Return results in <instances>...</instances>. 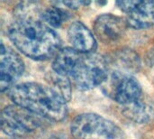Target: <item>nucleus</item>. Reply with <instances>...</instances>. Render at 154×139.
<instances>
[{
	"mask_svg": "<svg viewBox=\"0 0 154 139\" xmlns=\"http://www.w3.org/2000/svg\"><path fill=\"white\" fill-rule=\"evenodd\" d=\"M52 70L71 79L74 85L81 90L103 84L109 73L107 62L101 55L83 53L73 48H64L56 54Z\"/></svg>",
	"mask_w": 154,
	"mask_h": 139,
	"instance_id": "f257e3e1",
	"label": "nucleus"
},
{
	"mask_svg": "<svg viewBox=\"0 0 154 139\" xmlns=\"http://www.w3.org/2000/svg\"><path fill=\"white\" fill-rule=\"evenodd\" d=\"M23 62L20 56L1 43L0 56V90L4 92L12 89L14 83L23 75Z\"/></svg>",
	"mask_w": 154,
	"mask_h": 139,
	"instance_id": "6e6552de",
	"label": "nucleus"
},
{
	"mask_svg": "<svg viewBox=\"0 0 154 139\" xmlns=\"http://www.w3.org/2000/svg\"><path fill=\"white\" fill-rule=\"evenodd\" d=\"M74 139H120L121 129L112 121L93 113L79 115L71 123Z\"/></svg>",
	"mask_w": 154,
	"mask_h": 139,
	"instance_id": "20e7f679",
	"label": "nucleus"
},
{
	"mask_svg": "<svg viewBox=\"0 0 154 139\" xmlns=\"http://www.w3.org/2000/svg\"><path fill=\"white\" fill-rule=\"evenodd\" d=\"M8 96L15 105L49 120L61 121L68 113L66 101L51 88L26 82L14 86Z\"/></svg>",
	"mask_w": 154,
	"mask_h": 139,
	"instance_id": "7ed1b4c3",
	"label": "nucleus"
},
{
	"mask_svg": "<svg viewBox=\"0 0 154 139\" xmlns=\"http://www.w3.org/2000/svg\"><path fill=\"white\" fill-rule=\"evenodd\" d=\"M103 85L106 93L123 107L134 102L143 96L140 83L128 72L116 71L108 73Z\"/></svg>",
	"mask_w": 154,
	"mask_h": 139,
	"instance_id": "423d86ee",
	"label": "nucleus"
},
{
	"mask_svg": "<svg viewBox=\"0 0 154 139\" xmlns=\"http://www.w3.org/2000/svg\"><path fill=\"white\" fill-rule=\"evenodd\" d=\"M8 36L19 51L34 60H47L60 52L59 35L37 18H17L10 25Z\"/></svg>",
	"mask_w": 154,
	"mask_h": 139,
	"instance_id": "f03ea898",
	"label": "nucleus"
},
{
	"mask_svg": "<svg viewBox=\"0 0 154 139\" xmlns=\"http://www.w3.org/2000/svg\"><path fill=\"white\" fill-rule=\"evenodd\" d=\"M41 17L48 26L60 27L69 18V14L65 10L60 7L51 6L45 9L42 13Z\"/></svg>",
	"mask_w": 154,
	"mask_h": 139,
	"instance_id": "ddd939ff",
	"label": "nucleus"
},
{
	"mask_svg": "<svg viewBox=\"0 0 154 139\" xmlns=\"http://www.w3.org/2000/svg\"><path fill=\"white\" fill-rule=\"evenodd\" d=\"M124 115L136 123H148L154 118L153 102L142 96L134 102L124 106Z\"/></svg>",
	"mask_w": 154,
	"mask_h": 139,
	"instance_id": "9b49d317",
	"label": "nucleus"
},
{
	"mask_svg": "<svg viewBox=\"0 0 154 139\" xmlns=\"http://www.w3.org/2000/svg\"><path fill=\"white\" fill-rule=\"evenodd\" d=\"M68 37L73 49L83 53L93 52L97 48V42L93 33L81 22H74L68 30Z\"/></svg>",
	"mask_w": 154,
	"mask_h": 139,
	"instance_id": "9d476101",
	"label": "nucleus"
},
{
	"mask_svg": "<svg viewBox=\"0 0 154 139\" xmlns=\"http://www.w3.org/2000/svg\"><path fill=\"white\" fill-rule=\"evenodd\" d=\"M7 139H13V138H7Z\"/></svg>",
	"mask_w": 154,
	"mask_h": 139,
	"instance_id": "f3484780",
	"label": "nucleus"
},
{
	"mask_svg": "<svg viewBox=\"0 0 154 139\" xmlns=\"http://www.w3.org/2000/svg\"><path fill=\"white\" fill-rule=\"evenodd\" d=\"M42 119L43 118L14 104L3 109L1 128L5 135L17 137L41 128L43 123Z\"/></svg>",
	"mask_w": 154,
	"mask_h": 139,
	"instance_id": "39448f33",
	"label": "nucleus"
},
{
	"mask_svg": "<svg viewBox=\"0 0 154 139\" xmlns=\"http://www.w3.org/2000/svg\"><path fill=\"white\" fill-rule=\"evenodd\" d=\"M118 6L125 12L127 25L145 29L154 25V1H119Z\"/></svg>",
	"mask_w": 154,
	"mask_h": 139,
	"instance_id": "0eeeda50",
	"label": "nucleus"
},
{
	"mask_svg": "<svg viewBox=\"0 0 154 139\" xmlns=\"http://www.w3.org/2000/svg\"><path fill=\"white\" fill-rule=\"evenodd\" d=\"M48 139H66L64 137L62 136H60V135H53L51 137H50Z\"/></svg>",
	"mask_w": 154,
	"mask_h": 139,
	"instance_id": "dca6fc26",
	"label": "nucleus"
},
{
	"mask_svg": "<svg viewBox=\"0 0 154 139\" xmlns=\"http://www.w3.org/2000/svg\"><path fill=\"white\" fill-rule=\"evenodd\" d=\"M126 21L111 14H105L97 17L94 24L96 36L106 43L119 40L125 30Z\"/></svg>",
	"mask_w": 154,
	"mask_h": 139,
	"instance_id": "1a4fd4ad",
	"label": "nucleus"
},
{
	"mask_svg": "<svg viewBox=\"0 0 154 139\" xmlns=\"http://www.w3.org/2000/svg\"><path fill=\"white\" fill-rule=\"evenodd\" d=\"M51 89L55 91L60 97H61L66 102L71 98V85L69 78L60 75L53 71L49 77Z\"/></svg>",
	"mask_w": 154,
	"mask_h": 139,
	"instance_id": "f8f14e48",
	"label": "nucleus"
},
{
	"mask_svg": "<svg viewBox=\"0 0 154 139\" xmlns=\"http://www.w3.org/2000/svg\"><path fill=\"white\" fill-rule=\"evenodd\" d=\"M118 66L121 68V71L123 70H126L128 71H138L140 67V61L138 56L132 51H124L121 52L116 57Z\"/></svg>",
	"mask_w": 154,
	"mask_h": 139,
	"instance_id": "4468645a",
	"label": "nucleus"
},
{
	"mask_svg": "<svg viewBox=\"0 0 154 139\" xmlns=\"http://www.w3.org/2000/svg\"><path fill=\"white\" fill-rule=\"evenodd\" d=\"M62 4L69 8H78L81 5H87V4H89V3H87V2H82V1H67V2H62Z\"/></svg>",
	"mask_w": 154,
	"mask_h": 139,
	"instance_id": "2eb2a0df",
	"label": "nucleus"
}]
</instances>
